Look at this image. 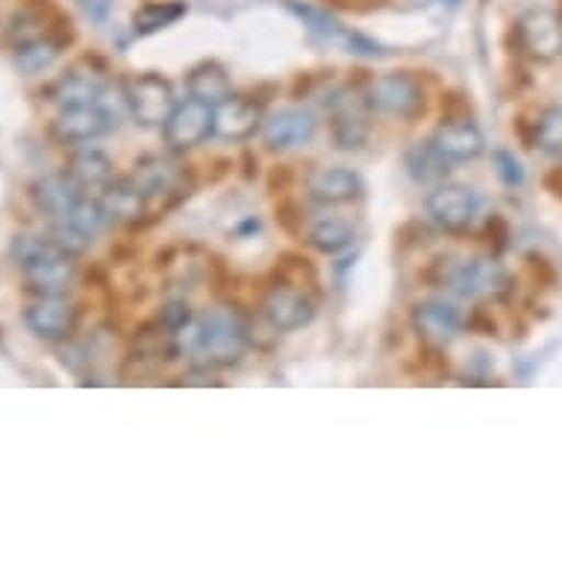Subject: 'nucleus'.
Listing matches in <instances>:
<instances>
[{
	"mask_svg": "<svg viewBox=\"0 0 562 562\" xmlns=\"http://www.w3.org/2000/svg\"><path fill=\"white\" fill-rule=\"evenodd\" d=\"M98 201H101L103 215L110 224H136L150 210L148 198L138 192L130 177L127 180H112L106 189L98 192Z\"/></svg>",
	"mask_w": 562,
	"mask_h": 562,
	"instance_id": "aec40b11",
	"label": "nucleus"
},
{
	"mask_svg": "<svg viewBox=\"0 0 562 562\" xmlns=\"http://www.w3.org/2000/svg\"><path fill=\"white\" fill-rule=\"evenodd\" d=\"M451 3H460V0H451Z\"/></svg>",
	"mask_w": 562,
	"mask_h": 562,
	"instance_id": "72a5a7b5",
	"label": "nucleus"
},
{
	"mask_svg": "<svg viewBox=\"0 0 562 562\" xmlns=\"http://www.w3.org/2000/svg\"><path fill=\"white\" fill-rule=\"evenodd\" d=\"M413 330L425 341L445 348L462 333V313L448 301H422L413 306Z\"/></svg>",
	"mask_w": 562,
	"mask_h": 562,
	"instance_id": "2eb2a0df",
	"label": "nucleus"
},
{
	"mask_svg": "<svg viewBox=\"0 0 562 562\" xmlns=\"http://www.w3.org/2000/svg\"><path fill=\"white\" fill-rule=\"evenodd\" d=\"M75 3L89 24H103L112 15V3L115 0H75Z\"/></svg>",
	"mask_w": 562,
	"mask_h": 562,
	"instance_id": "2f4dec72",
	"label": "nucleus"
},
{
	"mask_svg": "<svg viewBox=\"0 0 562 562\" xmlns=\"http://www.w3.org/2000/svg\"><path fill=\"white\" fill-rule=\"evenodd\" d=\"M130 180L148 198V203H175L189 194V171L171 157H145L142 162H136V171L130 175Z\"/></svg>",
	"mask_w": 562,
	"mask_h": 562,
	"instance_id": "9d476101",
	"label": "nucleus"
},
{
	"mask_svg": "<svg viewBox=\"0 0 562 562\" xmlns=\"http://www.w3.org/2000/svg\"><path fill=\"white\" fill-rule=\"evenodd\" d=\"M369 106L374 112L389 115V119L413 121L418 115H425V86H422L418 77L409 75V71H389V75H380L371 83Z\"/></svg>",
	"mask_w": 562,
	"mask_h": 562,
	"instance_id": "423d86ee",
	"label": "nucleus"
},
{
	"mask_svg": "<svg viewBox=\"0 0 562 562\" xmlns=\"http://www.w3.org/2000/svg\"><path fill=\"white\" fill-rule=\"evenodd\" d=\"M262 121H266L262 103L245 94H231L215 106V136L224 142H245L262 130Z\"/></svg>",
	"mask_w": 562,
	"mask_h": 562,
	"instance_id": "4468645a",
	"label": "nucleus"
},
{
	"mask_svg": "<svg viewBox=\"0 0 562 562\" xmlns=\"http://www.w3.org/2000/svg\"><path fill=\"white\" fill-rule=\"evenodd\" d=\"M65 175L71 177L86 194H94L106 189V186L115 180V166H112V159L98 148H80L75 150L68 162L63 168Z\"/></svg>",
	"mask_w": 562,
	"mask_h": 562,
	"instance_id": "412c9836",
	"label": "nucleus"
},
{
	"mask_svg": "<svg viewBox=\"0 0 562 562\" xmlns=\"http://www.w3.org/2000/svg\"><path fill=\"white\" fill-rule=\"evenodd\" d=\"M315 301L306 295L304 289L297 286H274L262 301V315L266 322L274 327V330L292 333V330H304L306 324H313L315 318Z\"/></svg>",
	"mask_w": 562,
	"mask_h": 562,
	"instance_id": "9b49d317",
	"label": "nucleus"
},
{
	"mask_svg": "<svg viewBox=\"0 0 562 562\" xmlns=\"http://www.w3.org/2000/svg\"><path fill=\"white\" fill-rule=\"evenodd\" d=\"M427 215L430 222L445 233H469L477 227L483 218V198L477 189L460 183H442L436 186L434 192L427 194Z\"/></svg>",
	"mask_w": 562,
	"mask_h": 562,
	"instance_id": "39448f33",
	"label": "nucleus"
},
{
	"mask_svg": "<svg viewBox=\"0 0 562 562\" xmlns=\"http://www.w3.org/2000/svg\"><path fill=\"white\" fill-rule=\"evenodd\" d=\"M106 83H110V80H106L101 71L77 65V68L65 71V75L59 77V80H56L50 89H47V101L56 103L59 110H63V106H80V103H94Z\"/></svg>",
	"mask_w": 562,
	"mask_h": 562,
	"instance_id": "6ab92c4d",
	"label": "nucleus"
},
{
	"mask_svg": "<svg viewBox=\"0 0 562 562\" xmlns=\"http://www.w3.org/2000/svg\"><path fill=\"white\" fill-rule=\"evenodd\" d=\"M10 257L21 268L27 292L33 297L68 295L75 286L77 257L59 248L50 236L19 233L10 245Z\"/></svg>",
	"mask_w": 562,
	"mask_h": 562,
	"instance_id": "f257e3e1",
	"label": "nucleus"
},
{
	"mask_svg": "<svg viewBox=\"0 0 562 562\" xmlns=\"http://www.w3.org/2000/svg\"><path fill=\"white\" fill-rule=\"evenodd\" d=\"M63 54V42L59 38H50V36H36V38H27V42H19L15 45V56H12V63L19 68L21 75H42L47 71L50 65L59 59Z\"/></svg>",
	"mask_w": 562,
	"mask_h": 562,
	"instance_id": "393cba45",
	"label": "nucleus"
},
{
	"mask_svg": "<svg viewBox=\"0 0 562 562\" xmlns=\"http://www.w3.org/2000/svg\"><path fill=\"white\" fill-rule=\"evenodd\" d=\"M210 136H215V106L198 101V98L177 101L175 112L162 124V142L171 154H186V150L198 148Z\"/></svg>",
	"mask_w": 562,
	"mask_h": 562,
	"instance_id": "0eeeda50",
	"label": "nucleus"
},
{
	"mask_svg": "<svg viewBox=\"0 0 562 562\" xmlns=\"http://www.w3.org/2000/svg\"><path fill=\"white\" fill-rule=\"evenodd\" d=\"M119 124L98 106V103H80V106H63L50 121V136L65 145V148H80L89 145L94 138L106 136Z\"/></svg>",
	"mask_w": 562,
	"mask_h": 562,
	"instance_id": "1a4fd4ad",
	"label": "nucleus"
},
{
	"mask_svg": "<svg viewBox=\"0 0 562 562\" xmlns=\"http://www.w3.org/2000/svg\"><path fill=\"white\" fill-rule=\"evenodd\" d=\"M65 222L75 224L77 231L83 233V236H89V239H98L106 227H110V222H106V215H103V206L98 198H92V194H86V198H80L77 201V206L71 210L68 215H63Z\"/></svg>",
	"mask_w": 562,
	"mask_h": 562,
	"instance_id": "cd10ccee",
	"label": "nucleus"
},
{
	"mask_svg": "<svg viewBox=\"0 0 562 562\" xmlns=\"http://www.w3.org/2000/svg\"><path fill=\"white\" fill-rule=\"evenodd\" d=\"M159 322L166 324L168 330H180V327H186V324L194 322L192 315V306L186 304V301H171V304H166V310H162V315H159Z\"/></svg>",
	"mask_w": 562,
	"mask_h": 562,
	"instance_id": "7c9ffc66",
	"label": "nucleus"
},
{
	"mask_svg": "<svg viewBox=\"0 0 562 562\" xmlns=\"http://www.w3.org/2000/svg\"><path fill=\"white\" fill-rule=\"evenodd\" d=\"M77 322H80V310L68 295H45L33 297L24 306V327H27L36 339L50 341V345H63L75 336Z\"/></svg>",
	"mask_w": 562,
	"mask_h": 562,
	"instance_id": "6e6552de",
	"label": "nucleus"
},
{
	"mask_svg": "<svg viewBox=\"0 0 562 562\" xmlns=\"http://www.w3.org/2000/svg\"><path fill=\"white\" fill-rule=\"evenodd\" d=\"M186 92H189V98H198V101L210 103V106H218V103H224L233 94L231 75H227V68L222 63H213V59L198 63L186 75Z\"/></svg>",
	"mask_w": 562,
	"mask_h": 562,
	"instance_id": "4be33fe9",
	"label": "nucleus"
},
{
	"mask_svg": "<svg viewBox=\"0 0 562 562\" xmlns=\"http://www.w3.org/2000/svg\"><path fill=\"white\" fill-rule=\"evenodd\" d=\"M369 138V121H366V112L357 110L353 101H341V106L333 115V142L339 145L341 150H357L366 145Z\"/></svg>",
	"mask_w": 562,
	"mask_h": 562,
	"instance_id": "a878e982",
	"label": "nucleus"
},
{
	"mask_svg": "<svg viewBox=\"0 0 562 562\" xmlns=\"http://www.w3.org/2000/svg\"><path fill=\"white\" fill-rule=\"evenodd\" d=\"M430 142L448 162H474L486 150V138H483L477 124L469 119L445 121L436 127Z\"/></svg>",
	"mask_w": 562,
	"mask_h": 562,
	"instance_id": "f3484780",
	"label": "nucleus"
},
{
	"mask_svg": "<svg viewBox=\"0 0 562 562\" xmlns=\"http://www.w3.org/2000/svg\"><path fill=\"white\" fill-rule=\"evenodd\" d=\"M306 241L313 245L318 254L336 257L341 250H348L357 241V227L341 218V215H322L306 227Z\"/></svg>",
	"mask_w": 562,
	"mask_h": 562,
	"instance_id": "5701e85b",
	"label": "nucleus"
},
{
	"mask_svg": "<svg viewBox=\"0 0 562 562\" xmlns=\"http://www.w3.org/2000/svg\"><path fill=\"white\" fill-rule=\"evenodd\" d=\"M404 166L406 175L413 177L418 186H442L453 162H448V159L436 150L434 142H418V145H413V148L406 150Z\"/></svg>",
	"mask_w": 562,
	"mask_h": 562,
	"instance_id": "b1692460",
	"label": "nucleus"
},
{
	"mask_svg": "<svg viewBox=\"0 0 562 562\" xmlns=\"http://www.w3.org/2000/svg\"><path fill=\"white\" fill-rule=\"evenodd\" d=\"M536 148L553 159H562V106H548L536 121Z\"/></svg>",
	"mask_w": 562,
	"mask_h": 562,
	"instance_id": "c85d7f7f",
	"label": "nucleus"
},
{
	"mask_svg": "<svg viewBox=\"0 0 562 562\" xmlns=\"http://www.w3.org/2000/svg\"><path fill=\"white\" fill-rule=\"evenodd\" d=\"M89 362V357L83 353V348H77V345H68L63 348V366L71 371H83V366Z\"/></svg>",
	"mask_w": 562,
	"mask_h": 562,
	"instance_id": "473e14b6",
	"label": "nucleus"
},
{
	"mask_svg": "<svg viewBox=\"0 0 562 562\" xmlns=\"http://www.w3.org/2000/svg\"><path fill=\"white\" fill-rule=\"evenodd\" d=\"M250 348V324L236 306H215L198 322L194 353L213 369H233Z\"/></svg>",
	"mask_w": 562,
	"mask_h": 562,
	"instance_id": "f03ea898",
	"label": "nucleus"
},
{
	"mask_svg": "<svg viewBox=\"0 0 562 562\" xmlns=\"http://www.w3.org/2000/svg\"><path fill=\"white\" fill-rule=\"evenodd\" d=\"M306 192L322 206H341V203L360 201L366 183L353 168H318L306 180Z\"/></svg>",
	"mask_w": 562,
	"mask_h": 562,
	"instance_id": "dca6fc26",
	"label": "nucleus"
},
{
	"mask_svg": "<svg viewBox=\"0 0 562 562\" xmlns=\"http://www.w3.org/2000/svg\"><path fill=\"white\" fill-rule=\"evenodd\" d=\"M518 45L536 63H551L562 54V21L548 10H530L518 21Z\"/></svg>",
	"mask_w": 562,
	"mask_h": 562,
	"instance_id": "ddd939ff",
	"label": "nucleus"
},
{
	"mask_svg": "<svg viewBox=\"0 0 562 562\" xmlns=\"http://www.w3.org/2000/svg\"><path fill=\"white\" fill-rule=\"evenodd\" d=\"M492 162H495V171H498L501 183L513 186V189L525 183V166L518 162V157L513 150H495V154H492Z\"/></svg>",
	"mask_w": 562,
	"mask_h": 562,
	"instance_id": "c756f323",
	"label": "nucleus"
},
{
	"mask_svg": "<svg viewBox=\"0 0 562 562\" xmlns=\"http://www.w3.org/2000/svg\"><path fill=\"white\" fill-rule=\"evenodd\" d=\"M80 198H86V192L71 180V177L65 175V171L38 177L36 183L30 186V201H33V206H36L38 213L47 215L50 222L71 213Z\"/></svg>",
	"mask_w": 562,
	"mask_h": 562,
	"instance_id": "a211bd4d",
	"label": "nucleus"
},
{
	"mask_svg": "<svg viewBox=\"0 0 562 562\" xmlns=\"http://www.w3.org/2000/svg\"><path fill=\"white\" fill-rule=\"evenodd\" d=\"M183 0H166V3H145L142 10H136L133 15V33L136 36H150V33H159V30L171 27L180 19H186Z\"/></svg>",
	"mask_w": 562,
	"mask_h": 562,
	"instance_id": "bb28decb",
	"label": "nucleus"
},
{
	"mask_svg": "<svg viewBox=\"0 0 562 562\" xmlns=\"http://www.w3.org/2000/svg\"><path fill=\"white\" fill-rule=\"evenodd\" d=\"M318 133V121L306 110H280L266 115L259 136L268 150H295L310 145Z\"/></svg>",
	"mask_w": 562,
	"mask_h": 562,
	"instance_id": "f8f14e48",
	"label": "nucleus"
},
{
	"mask_svg": "<svg viewBox=\"0 0 562 562\" xmlns=\"http://www.w3.org/2000/svg\"><path fill=\"white\" fill-rule=\"evenodd\" d=\"M124 92H127L130 119L142 130H162V124H166L168 115L177 106L171 80L162 75H154V71L130 77L127 83H124Z\"/></svg>",
	"mask_w": 562,
	"mask_h": 562,
	"instance_id": "7ed1b4c3",
	"label": "nucleus"
},
{
	"mask_svg": "<svg viewBox=\"0 0 562 562\" xmlns=\"http://www.w3.org/2000/svg\"><path fill=\"white\" fill-rule=\"evenodd\" d=\"M442 283L465 301H498L509 292V277L495 259H460L442 268Z\"/></svg>",
	"mask_w": 562,
	"mask_h": 562,
	"instance_id": "20e7f679",
	"label": "nucleus"
}]
</instances>
